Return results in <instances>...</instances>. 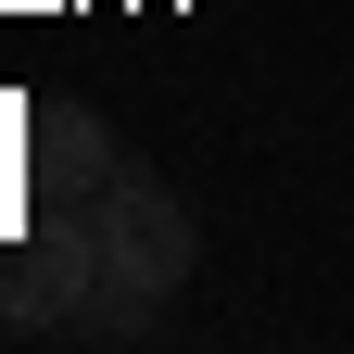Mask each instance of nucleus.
I'll return each mask as SVG.
<instances>
[{
    "label": "nucleus",
    "mask_w": 354,
    "mask_h": 354,
    "mask_svg": "<svg viewBox=\"0 0 354 354\" xmlns=\"http://www.w3.org/2000/svg\"><path fill=\"white\" fill-rule=\"evenodd\" d=\"M88 291H102V215H88V203H38V215H13L0 317H13V329H64Z\"/></svg>",
    "instance_id": "f257e3e1"
},
{
    "label": "nucleus",
    "mask_w": 354,
    "mask_h": 354,
    "mask_svg": "<svg viewBox=\"0 0 354 354\" xmlns=\"http://www.w3.org/2000/svg\"><path fill=\"white\" fill-rule=\"evenodd\" d=\"M114 177H127V152H114V127L88 114V102H13V215L102 203Z\"/></svg>",
    "instance_id": "f03ea898"
},
{
    "label": "nucleus",
    "mask_w": 354,
    "mask_h": 354,
    "mask_svg": "<svg viewBox=\"0 0 354 354\" xmlns=\"http://www.w3.org/2000/svg\"><path fill=\"white\" fill-rule=\"evenodd\" d=\"M88 215H102V279L152 291V304H165L177 279H190V266H203V228H190V203H177L165 177H140V165H127V177H114V190L88 203Z\"/></svg>",
    "instance_id": "7ed1b4c3"
},
{
    "label": "nucleus",
    "mask_w": 354,
    "mask_h": 354,
    "mask_svg": "<svg viewBox=\"0 0 354 354\" xmlns=\"http://www.w3.org/2000/svg\"><path fill=\"white\" fill-rule=\"evenodd\" d=\"M64 329H76V342H152V329H165V304H152V291H127V279H102Z\"/></svg>",
    "instance_id": "20e7f679"
}]
</instances>
